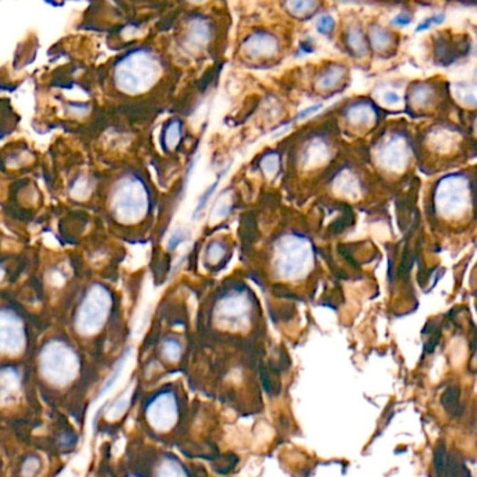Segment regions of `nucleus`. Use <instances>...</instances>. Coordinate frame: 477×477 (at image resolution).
Returning a JSON list of instances; mask_svg holds the SVG:
<instances>
[{
    "label": "nucleus",
    "instance_id": "24",
    "mask_svg": "<svg viewBox=\"0 0 477 477\" xmlns=\"http://www.w3.org/2000/svg\"><path fill=\"white\" fill-rule=\"evenodd\" d=\"M444 20H445V16H444V14L432 16V17H429V19L424 20V21L417 27V32H420L421 30H429L432 25H438V24H441Z\"/></svg>",
    "mask_w": 477,
    "mask_h": 477
},
{
    "label": "nucleus",
    "instance_id": "2",
    "mask_svg": "<svg viewBox=\"0 0 477 477\" xmlns=\"http://www.w3.org/2000/svg\"><path fill=\"white\" fill-rule=\"evenodd\" d=\"M311 261V250L307 242L288 237L281 243L277 255V271L282 278H296L303 274Z\"/></svg>",
    "mask_w": 477,
    "mask_h": 477
},
{
    "label": "nucleus",
    "instance_id": "6",
    "mask_svg": "<svg viewBox=\"0 0 477 477\" xmlns=\"http://www.w3.org/2000/svg\"><path fill=\"white\" fill-rule=\"evenodd\" d=\"M179 418V406L172 392L158 395L147 409V421L156 432L171 430Z\"/></svg>",
    "mask_w": 477,
    "mask_h": 477
},
{
    "label": "nucleus",
    "instance_id": "20",
    "mask_svg": "<svg viewBox=\"0 0 477 477\" xmlns=\"http://www.w3.org/2000/svg\"><path fill=\"white\" fill-rule=\"evenodd\" d=\"M226 253V248L222 243L220 242H214L211 243L208 250H206V258L209 262H218Z\"/></svg>",
    "mask_w": 477,
    "mask_h": 477
},
{
    "label": "nucleus",
    "instance_id": "17",
    "mask_svg": "<svg viewBox=\"0 0 477 477\" xmlns=\"http://www.w3.org/2000/svg\"><path fill=\"white\" fill-rule=\"evenodd\" d=\"M162 354L169 361H176L182 354V346L176 339H167L162 343Z\"/></svg>",
    "mask_w": 477,
    "mask_h": 477
},
{
    "label": "nucleus",
    "instance_id": "3",
    "mask_svg": "<svg viewBox=\"0 0 477 477\" xmlns=\"http://www.w3.org/2000/svg\"><path fill=\"white\" fill-rule=\"evenodd\" d=\"M155 67L152 62L144 61L142 55H133L125 59L115 73L116 84L127 92L141 91L153 80Z\"/></svg>",
    "mask_w": 477,
    "mask_h": 477
},
{
    "label": "nucleus",
    "instance_id": "21",
    "mask_svg": "<svg viewBox=\"0 0 477 477\" xmlns=\"http://www.w3.org/2000/svg\"><path fill=\"white\" fill-rule=\"evenodd\" d=\"M371 38H373V42H374V45L379 49L385 47L388 45V42H390V35L387 34V31H384L381 28H377L374 31H371Z\"/></svg>",
    "mask_w": 477,
    "mask_h": 477
},
{
    "label": "nucleus",
    "instance_id": "27",
    "mask_svg": "<svg viewBox=\"0 0 477 477\" xmlns=\"http://www.w3.org/2000/svg\"><path fill=\"white\" fill-rule=\"evenodd\" d=\"M409 23H410V16L407 13H401L392 20V24L395 25H407Z\"/></svg>",
    "mask_w": 477,
    "mask_h": 477
},
{
    "label": "nucleus",
    "instance_id": "4",
    "mask_svg": "<svg viewBox=\"0 0 477 477\" xmlns=\"http://www.w3.org/2000/svg\"><path fill=\"white\" fill-rule=\"evenodd\" d=\"M109 296L100 288H95L85 297L77 315V326L83 332H94L105 323L109 311Z\"/></svg>",
    "mask_w": 477,
    "mask_h": 477
},
{
    "label": "nucleus",
    "instance_id": "11",
    "mask_svg": "<svg viewBox=\"0 0 477 477\" xmlns=\"http://www.w3.org/2000/svg\"><path fill=\"white\" fill-rule=\"evenodd\" d=\"M156 477H187V473L178 460L165 458L156 470Z\"/></svg>",
    "mask_w": 477,
    "mask_h": 477
},
{
    "label": "nucleus",
    "instance_id": "5",
    "mask_svg": "<svg viewBox=\"0 0 477 477\" xmlns=\"http://www.w3.org/2000/svg\"><path fill=\"white\" fill-rule=\"evenodd\" d=\"M114 206L120 220L130 221L138 218L147 208V193L144 187L136 180L126 182L119 187Z\"/></svg>",
    "mask_w": 477,
    "mask_h": 477
},
{
    "label": "nucleus",
    "instance_id": "28",
    "mask_svg": "<svg viewBox=\"0 0 477 477\" xmlns=\"http://www.w3.org/2000/svg\"><path fill=\"white\" fill-rule=\"evenodd\" d=\"M320 108H321V105H315V106H311V108H307V109H304L301 114H299L297 119H304V118H307L308 115H311V114L317 112V111L320 109Z\"/></svg>",
    "mask_w": 477,
    "mask_h": 477
},
{
    "label": "nucleus",
    "instance_id": "12",
    "mask_svg": "<svg viewBox=\"0 0 477 477\" xmlns=\"http://www.w3.org/2000/svg\"><path fill=\"white\" fill-rule=\"evenodd\" d=\"M447 474L448 477H471L463 459L455 452L449 454L447 458Z\"/></svg>",
    "mask_w": 477,
    "mask_h": 477
},
{
    "label": "nucleus",
    "instance_id": "23",
    "mask_svg": "<svg viewBox=\"0 0 477 477\" xmlns=\"http://www.w3.org/2000/svg\"><path fill=\"white\" fill-rule=\"evenodd\" d=\"M129 406V398L123 396L120 398L111 409H109V418H118Z\"/></svg>",
    "mask_w": 477,
    "mask_h": 477
},
{
    "label": "nucleus",
    "instance_id": "14",
    "mask_svg": "<svg viewBox=\"0 0 477 477\" xmlns=\"http://www.w3.org/2000/svg\"><path fill=\"white\" fill-rule=\"evenodd\" d=\"M279 165H281V159H279V155L277 152H271L268 155H265L262 158L261 164H259L264 175H267L270 178H273L278 173Z\"/></svg>",
    "mask_w": 477,
    "mask_h": 477
},
{
    "label": "nucleus",
    "instance_id": "19",
    "mask_svg": "<svg viewBox=\"0 0 477 477\" xmlns=\"http://www.w3.org/2000/svg\"><path fill=\"white\" fill-rule=\"evenodd\" d=\"M39 470H41V460L35 455H30L21 466L23 477H35Z\"/></svg>",
    "mask_w": 477,
    "mask_h": 477
},
{
    "label": "nucleus",
    "instance_id": "10",
    "mask_svg": "<svg viewBox=\"0 0 477 477\" xmlns=\"http://www.w3.org/2000/svg\"><path fill=\"white\" fill-rule=\"evenodd\" d=\"M441 403L447 413L452 417H460L463 414V405L460 403V394L459 390L455 387L448 388L441 398Z\"/></svg>",
    "mask_w": 477,
    "mask_h": 477
},
{
    "label": "nucleus",
    "instance_id": "13",
    "mask_svg": "<svg viewBox=\"0 0 477 477\" xmlns=\"http://www.w3.org/2000/svg\"><path fill=\"white\" fill-rule=\"evenodd\" d=\"M447 448L443 441L438 443V445L434 449V458H433V467H434V477H448L447 474Z\"/></svg>",
    "mask_w": 477,
    "mask_h": 477
},
{
    "label": "nucleus",
    "instance_id": "7",
    "mask_svg": "<svg viewBox=\"0 0 477 477\" xmlns=\"http://www.w3.org/2000/svg\"><path fill=\"white\" fill-rule=\"evenodd\" d=\"M25 342L24 328L17 317L2 312L0 314V353L16 354Z\"/></svg>",
    "mask_w": 477,
    "mask_h": 477
},
{
    "label": "nucleus",
    "instance_id": "25",
    "mask_svg": "<svg viewBox=\"0 0 477 477\" xmlns=\"http://www.w3.org/2000/svg\"><path fill=\"white\" fill-rule=\"evenodd\" d=\"M334 28V19L331 16H324L317 23V30L321 34H327Z\"/></svg>",
    "mask_w": 477,
    "mask_h": 477
},
{
    "label": "nucleus",
    "instance_id": "1",
    "mask_svg": "<svg viewBox=\"0 0 477 477\" xmlns=\"http://www.w3.org/2000/svg\"><path fill=\"white\" fill-rule=\"evenodd\" d=\"M41 374L50 384L67 385L78 374V357L63 342H52L45 346L39 357Z\"/></svg>",
    "mask_w": 477,
    "mask_h": 477
},
{
    "label": "nucleus",
    "instance_id": "18",
    "mask_svg": "<svg viewBox=\"0 0 477 477\" xmlns=\"http://www.w3.org/2000/svg\"><path fill=\"white\" fill-rule=\"evenodd\" d=\"M231 208H232V202L228 198L224 200V195L220 197L218 202L215 204V206L212 208V211H211V221L222 220V218L228 217V214L231 212Z\"/></svg>",
    "mask_w": 477,
    "mask_h": 477
},
{
    "label": "nucleus",
    "instance_id": "22",
    "mask_svg": "<svg viewBox=\"0 0 477 477\" xmlns=\"http://www.w3.org/2000/svg\"><path fill=\"white\" fill-rule=\"evenodd\" d=\"M349 45H352V47L360 53L364 52V39H363V35L360 34L359 30H354L349 34Z\"/></svg>",
    "mask_w": 477,
    "mask_h": 477
},
{
    "label": "nucleus",
    "instance_id": "9",
    "mask_svg": "<svg viewBox=\"0 0 477 477\" xmlns=\"http://www.w3.org/2000/svg\"><path fill=\"white\" fill-rule=\"evenodd\" d=\"M330 149L328 145L323 140H314L308 144L306 149V158L304 162L306 165H315L324 162V159L328 156Z\"/></svg>",
    "mask_w": 477,
    "mask_h": 477
},
{
    "label": "nucleus",
    "instance_id": "26",
    "mask_svg": "<svg viewBox=\"0 0 477 477\" xmlns=\"http://www.w3.org/2000/svg\"><path fill=\"white\" fill-rule=\"evenodd\" d=\"M183 240H184V235L180 231H175L173 235L171 236L169 243H168V248L169 250H175Z\"/></svg>",
    "mask_w": 477,
    "mask_h": 477
},
{
    "label": "nucleus",
    "instance_id": "15",
    "mask_svg": "<svg viewBox=\"0 0 477 477\" xmlns=\"http://www.w3.org/2000/svg\"><path fill=\"white\" fill-rule=\"evenodd\" d=\"M182 125L179 120H173L164 133V145L165 148H173L180 141Z\"/></svg>",
    "mask_w": 477,
    "mask_h": 477
},
{
    "label": "nucleus",
    "instance_id": "8",
    "mask_svg": "<svg viewBox=\"0 0 477 477\" xmlns=\"http://www.w3.org/2000/svg\"><path fill=\"white\" fill-rule=\"evenodd\" d=\"M247 311L246 299L242 296H229L222 303V315L229 318L231 321H237Z\"/></svg>",
    "mask_w": 477,
    "mask_h": 477
},
{
    "label": "nucleus",
    "instance_id": "29",
    "mask_svg": "<svg viewBox=\"0 0 477 477\" xmlns=\"http://www.w3.org/2000/svg\"><path fill=\"white\" fill-rule=\"evenodd\" d=\"M398 95H395L394 92H391V94H388V95H385V100L387 102H390V103H392V102H398Z\"/></svg>",
    "mask_w": 477,
    "mask_h": 477
},
{
    "label": "nucleus",
    "instance_id": "16",
    "mask_svg": "<svg viewBox=\"0 0 477 477\" xmlns=\"http://www.w3.org/2000/svg\"><path fill=\"white\" fill-rule=\"evenodd\" d=\"M229 169V168H228ZM228 169H225V171H222L220 175H218V178H217V180L214 182V183H212L204 193H202V195L200 197V200H198V204H197V206H195V209H194V214H193V217H197L198 214H200V212L205 208V205H206V202L209 201V198L212 197V194H214L215 191H217V189H218V186H220V182H221V179L224 178V175L226 173V171Z\"/></svg>",
    "mask_w": 477,
    "mask_h": 477
}]
</instances>
